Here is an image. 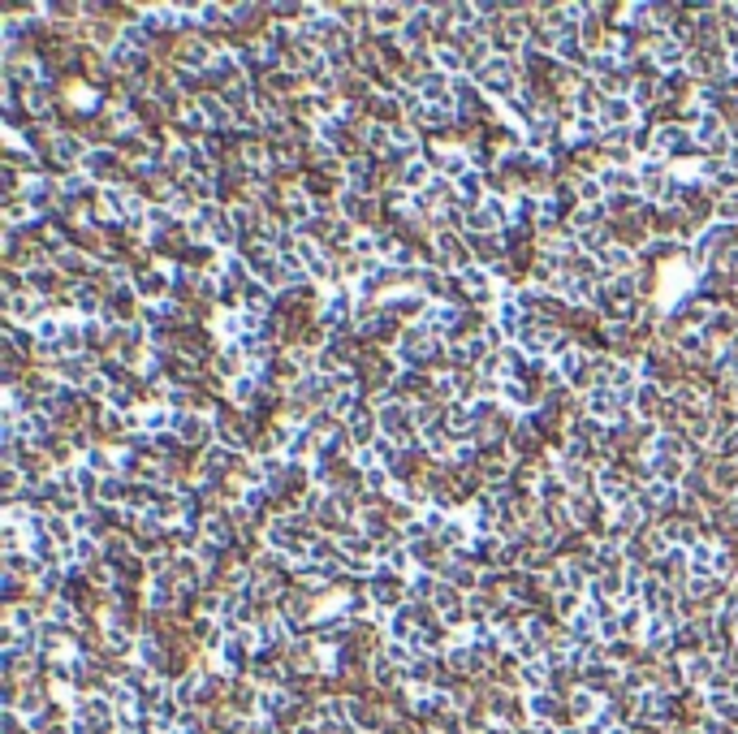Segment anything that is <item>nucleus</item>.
Masks as SVG:
<instances>
[{
  "label": "nucleus",
  "instance_id": "nucleus-1",
  "mask_svg": "<svg viewBox=\"0 0 738 734\" xmlns=\"http://www.w3.org/2000/svg\"><path fill=\"white\" fill-rule=\"evenodd\" d=\"M531 713H536V717H553V713H557V700H548V695H536V700H531Z\"/></svg>",
  "mask_w": 738,
  "mask_h": 734
},
{
  "label": "nucleus",
  "instance_id": "nucleus-2",
  "mask_svg": "<svg viewBox=\"0 0 738 734\" xmlns=\"http://www.w3.org/2000/svg\"><path fill=\"white\" fill-rule=\"evenodd\" d=\"M617 117H622V121L630 117V104H626V99H622V104H617V99L609 104V121H617Z\"/></svg>",
  "mask_w": 738,
  "mask_h": 734
},
{
  "label": "nucleus",
  "instance_id": "nucleus-3",
  "mask_svg": "<svg viewBox=\"0 0 738 734\" xmlns=\"http://www.w3.org/2000/svg\"><path fill=\"white\" fill-rule=\"evenodd\" d=\"M441 65L445 69H458V52H441Z\"/></svg>",
  "mask_w": 738,
  "mask_h": 734
}]
</instances>
